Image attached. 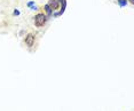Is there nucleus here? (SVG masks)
<instances>
[{"mask_svg": "<svg viewBox=\"0 0 134 111\" xmlns=\"http://www.w3.org/2000/svg\"><path fill=\"white\" fill-rule=\"evenodd\" d=\"M47 21V16L44 14H37L35 16V24L37 26H43Z\"/></svg>", "mask_w": 134, "mask_h": 111, "instance_id": "f257e3e1", "label": "nucleus"}, {"mask_svg": "<svg viewBox=\"0 0 134 111\" xmlns=\"http://www.w3.org/2000/svg\"><path fill=\"white\" fill-rule=\"evenodd\" d=\"M57 1L60 2L61 9H60V12H57V13H54V14H53V16H54V17L61 16V15H62V14L65 12V8H67V0H57Z\"/></svg>", "mask_w": 134, "mask_h": 111, "instance_id": "f03ea898", "label": "nucleus"}, {"mask_svg": "<svg viewBox=\"0 0 134 111\" xmlns=\"http://www.w3.org/2000/svg\"><path fill=\"white\" fill-rule=\"evenodd\" d=\"M24 41H25V44L29 46V47H31L33 44H35V36L32 33H29L28 36L25 37V39H24Z\"/></svg>", "mask_w": 134, "mask_h": 111, "instance_id": "7ed1b4c3", "label": "nucleus"}, {"mask_svg": "<svg viewBox=\"0 0 134 111\" xmlns=\"http://www.w3.org/2000/svg\"><path fill=\"white\" fill-rule=\"evenodd\" d=\"M48 5H49V7L52 8V10H55L60 7V2L57 1V0H49L48 1Z\"/></svg>", "mask_w": 134, "mask_h": 111, "instance_id": "20e7f679", "label": "nucleus"}, {"mask_svg": "<svg viewBox=\"0 0 134 111\" xmlns=\"http://www.w3.org/2000/svg\"><path fill=\"white\" fill-rule=\"evenodd\" d=\"M44 9H45V13H46L47 17H51V16H52L53 10H52V8L49 7V5H48V4H46L45 6H44Z\"/></svg>", "mask_w": 134, "mask_h": 111, "instance_id": "39448f33", "label": "nucleus"}, {"mask_svg": "<svg viewBox=\"0 0 134 111\" xmlns=\"http://www.w3.org/2000/svg\"><path fill=\"white\" fill-rule=\"evenodd\" d=\"M117 2H118V5L120 7H125L126 5H127V0H117Z\"/></svg>", "mask_w": 134, "mask_h": 111, "instance_id": "423d86ee", "label": "nucleus"}, {"mask_svg": "<svg viewBox=\"0 0 134 111\" xmlns=\"http://www.w3.org/2000/svg\"><path fill=\"white\" fill-rule=\"evenodd\" d=\"M33 5H35V1H29V2L26 4V6H28V7H32Z\"/></svg>", "mask_w": 134, "mask_h": 111, "instance_id": "0eeeda50", "label": "nucleus"}, {"mask_svg": "<svg viewBox=\"0 0 134 111\" xmlns=\"http://www.w3.org/2000/svg\"><path fill=\"white\" fill-rule=\"evenodd\" d=\"M13 14L15 15V16H18V15H20V10H18V9H15Z\"/></svg>", "mask_w": 134, "mask_h": 111, "instance_id": "6e6552de", "label": "nucleus"}, {"mask_svg": "<svg viewBox=\"0 0 134 111\" xmlns=\"http://www.w3.org/2000/svg\"><path fill=\"white\" fill-rule=\"evenodd\" d=\"M30 8H31V10H38V7H37L36 5H33V6H32V7H30Z\"/></svg>", "mask_w": 134, "mask_h": 111, "instance_id": "1a4fd4ad", "label": "nucleus"}, {"mask_svg": "<svg viewBox=\"0 0 134 111\" xmlns=\"http://www.w3.org/2000/svg\"><path fill=\"white\" fill-rule=\"evenodd\" d=\"M130 2L131 4H134V0H130Z\"/></svg>", "mask_w": 134, "mask_h": 111, "instance_id": "9d476101", "label": "nucleus"}]
</instances>
